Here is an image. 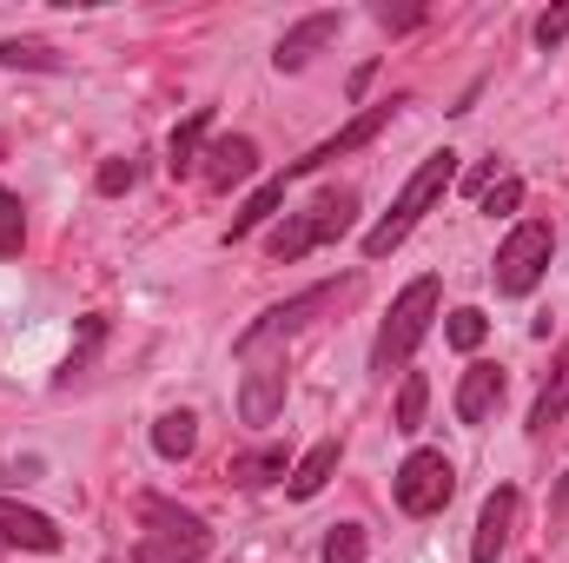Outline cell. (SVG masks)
<instances>
[{"label": "cell", "instance_id": "cell-22", "mask_svg": "<svg viewBox=\"0 0 569 563\" xmlns=\"http://www.w3.org/2000/svg\"><path fill=\"white\" fill-rule=\"evenodd\" d=\"M443 338H450L457 352H477V345L490 338V318H483L477 305H457V312H450V325H443Z\"/></svg>", "mask_w": 569, "mask_h": 563}, {"label": "cell", "instance_id": "cell-2", "mask_svg": "<svg viewBox=\"0 0 569 563\" xmlns=\"http://www.w3.org/2000/svg\"><path fill=\"white\" fill-rule=\"evenodd\" d=\"M351 219H358V192L351 186H325L305 213H291L284 226H272V239H266V259H305V253H318V246H331V239H345L351 233Z\"/></svg>", "mask_w": 569, "mask_h": 563}, {"label": "cell", "instance_id": "cell-31", "mask_svg": "<svg viewBox=\"0 0 569 563\" xmlns=\"http://www.w3.org/2000/svg\"><path fill=\"white\" fill-rule=\"evenodd\" d=\"M0 152H7V146H0Z\"/></svg>", "mask_w": 569, "mask_h": 563}, {"label": "cell", "instance_id": "cell-16", "mask_svg": "<svg viewBox=\"0 0 569 563\" xmlns=\"http://www.w3.org/2000/svg\"><path fill=\"white\" fill-rule=\"evenodd\" d=\"M226 477H232V491H266V484L291 477V464H284V444H259V451H239Z\"/></svg>", "mask_w": 569, "mask_h": 563}, {"label": "cell", "instance_id": "cell-15", "mask_svg": "<svg viewBox=\"0 0 569 563\" xmlns=\"http://www.w3.org/2000/svg\"><path fill=\"white\" fill-rule=\"evenodd\" d=\"M338 457H345V444H338V437H325V444H311V451H305V457L291 464V477H284V491H291L298 504H305V497H318V491L331 484V471H338Z\"/></svg>", "mask_w": 569, "mask_h": 563}, {"label": "cell", "instance_id": "cell-18", "mask_svg": "<svg viewBox=\"0 0 569 563\" xmlns=\"http://www.w3.org/2000/svg\"><path fill=\"white\" fill-rule=\"evenodd\" d=\"M569 418V345L557 352V365H550V378H543V392H537V405H530V431H550V424Z\"/></svg>", "mask_w": 569, "mask_h": 563}, {"label": "cell", "instance_id": "cell-6", "mask_svg": "<svg viewBox=\"0 0 569 563\" xmlns=\"http://www.w3.org/2000/svg\"><path fill=\"white\" fill-rule=\"evenodd\" d=\"M239 365H246V385H239V418L246 424H272L284 412V345H232Z\"/></svg>", "mask_w": 569, "mask_h": 563}, {"label": "cell", "instance_id": "cell-23", "mask_svg": "<svg viewBox=\"0 0 569 563\" xmlns=\"http://www.w3.org/2000/svg\"><path fill=\"white\" fill-rule=\"evenodd\" d=\"M20 246H27V206L20 192H0V259H20Z\"/></svg>", "mask_w": 569, "mask_h": 563}, {"label": "cell", "instance_id": "cell-11", "mask_svg": "<svg viewBox=\"0 0 569 563\" xmlns=\"http://www.w3.org/2000/svg\"><path fill=\"white\" fill-rule=\"evenodd\" d=\"M517 517H523V491L517 484H497L483 497V517H477V544H470V563H497L503 544L517 537Z\"/></svg>", "mask_w": 569, "mask_h": 563}, {"label": "cell", "instance_id": "cell-13", "mask_svg": "<svg viewBox=\"0 0 569 563\" xmlns=\"http://www.w3.org/2000/svg\"><path fill=\"white\" fill-rule=\"evenodd\" d=\"M0 537L20 544V551H60V524L47 511H27L13 497H0Z\"/></svg>", "mask_w": 569, "mask_h": 563}, {"label": "cell", "instance_id": "cell-7", "mask_svg": "<svg viewBox=\"0 0 569 563\" xmlns=\"http://www.w3.org/2000/svg\"><path fill=\"white\" fill-rule=\"evenodd\" d=\"M450 491H457V471H450L443 451H411L391 477V497H398L405 517H437L450 504Z\"/></svg>", "mask_w": 569, "mask_h": 563}, {"label": "cell", "instance_id": "cell-17", "mask_svg": "<svg viewBox=\"0 0 569 563\" xmlns=\"http://www.w3.org/2000/svg\"><path fill=\"white\" fill-rule=\"evenodd\" d=\"M206 140H212V107H199L179 134H172V146H166V172L172 179H186V172H199V159H206Z\"/></svg>", "mask_w": 569, "mask_h": 563}, {"label": "cell", "instance_id": "cell-20", "mask_svg": "<svg viewBox=\"0 0 569 563\" xmlns=\"http://www.w3.org/2000/svg\"><path fill=\"white\" fill-rule=\"evenodd\" d=\"M279 206H284V179H266V186H259V192H252V199L232 213V233H226V239H252V233H259V226H266Z\"/></svg>", "mask_w": 569, "mask_h": 563}, {"label": "cell", "instance_id": "cell-14", "mask_svg": "<svg viewBox=\"0 0 569 563\" xmlns=\"http://www.w3.org/2000/svg\"><path fill=\"white\" fill-rule=\"evenodd\" d=\"M503 405V372L497 365H470L463 385H457V418L463 424H490Z\"/></svg>", "mask_w": 569, "mask_h": 563}, {"label": "cell", "instance_id": "cell-29", "mask_svg": "<svg viewBox=\"0 0 569 563\" xmlns=\"http://www.w3.org/2000/svg\"><path fill=\"white\" fill-rule=\"evenodd\" d=\"M418 20H425V7H378V27L385 33H411Z\"/></svg>", "mask_w": 569, "mask_h": 563}, {"label": "cell", "instance_id": "cell-8", "mask_svg": "<svg viewBox=\"0 0 569 563\" xmlns=\"http://www.w3.org/2000/svg\"><path fill=\"white\" fill-rule=\"evenodd\" d=\"M358 292V279H345V285H311V292H298V298H284V305H272V312H259L246 332H239V345H284L298 325H311L318 312H331L338 298H351Z\"/></svg>", "mask_w": 569, "mask_h": 563}, {"label": "cell", "instance_id": "cell-5", "mask_svg": "<svg viewBox=\"0 0 569 563\" xmlns=\"http://www.w3.org/2000/svg\"><path fill=\"white\" fill-rule=\"evenodd\" d=\"M550 253H557V233L543 226V219H523L503 246H497V259H490V285L503 292V298H530L543 273H550Z\"/></svg>", "mask_w": 569, "mask_h": 563}, {"label": "cell", "instance_id": "cell-26", "mask_svg": "<svg viewBox=\"0 0 569 563\" xmlns=\"http://www.w3.org/2000/svg\"><path fill=\"white\" fill-rule=\"evenodd\" d=\"M93 186H100L107 199H120V192H133V186H140V159H107V166L93 172Z\"/></svg>", "mask_w": 569, "mask_h": 563}, {"label": "cell", "instance_id": "cell-30", "mask_svg": "<svg viewBox=\"0 0 569 563\" xmlns=\"http://www.w3.org/2000/svg\"><path fill=\"white\" fill-rule=\"evenodd\" d=\"M113 563H146V557H140V551H133V557H113Z\"/></svg>", "mask_w": 569, "mask_h": 563}, {"label": "cell", "instance_id": "cell-21", "mask_svg": "<svg viewBox=\"0 0 569 563\" xmlns=\"http://www.w3.org/2000/svg\"><path fill=\"white\" fill-rule=\"evenodd\" d=\"M0 67H27V73H60L67 60L40 40H0Z\"/></svg>", "mask_w": 569, "mask_h": 563}, {"label": "cell", "instance_id": "cell-19", "mask_svg": "<svg viewBox=\"0 0 569 563\" xmlns=\"http://www.w3.org/2000/svg\"><path fill=\"white\" fill-rule=\"evenodd\" d=\"M192 444H199V418H192V412H166V418L152 424V451H159L166 464L192 457Z\"/></svg>", "mask_w": 569, "mask_h": 563}, {"label": "cell", "instance_id": "cell-24", "mask_svg": "<svg viewBox=\"0 0 569 563\" xmlns=\"http://www.w3.org/2000/svg\"><path fill=\"white\" fill-rule=\"evenodd\" d=\"M365 524H331L325 531V563H365Z\"/></svg>", "mask_w": 569, "mask_h": 563}, {"label": "cell", "instance_id": "cell-12", "mask_svg": "<svg viewBox=\"0 0 569 563\" xmlns=\"http://www.w3.org/2000/svg\"><path fill=\"white\" fill-rule=\"evenodd\" d=\"M338 27H345V13H331V7H325V13H305L298 27H284V40H279V53H272V67H279V73L311 67V53H318V47H331V40H338Z\"/></svg>", "mask_w": 569, "mask_h": 563}, {"label": "cell", "instance_id": "cell-9", "mask_svg": "<svg viewBox=\"0 0 569 563\" xmlns=\"http://www.w3.org/2000/svg\"><path fill=\"white\" fill-rule=\"evenodd\" d=\"M398 107H405V100H385V107H365V113H358V120H351L345 134H331L325 146H311L305 159H291V166H284L279 179H305V172H325L331 159H345V152H358V146H371L378 134H385V127H391V113H398Z\"/></svg>", "mask_w": 569, "mask_h": 563}, {"label": "cell", "instance_id": "cell-27", "mask_svg": "<svg viewBox=\"0 0 569 563\" xmlns=\"http://www.w3.org/2000/svg\"><path fill=\"white\" fill-rule=\"evenodd\" d=\"M477 206H483L490 219H510V213L523 206V179H510V172H503V179H497V186H490V192H483Z\"/></svg>", "mask_w": 569, "mask_h": 563}, {"label": "cell", "instance_id": "cell-4", "mask_svg": "<svg viewBox=\"0 0 569 563\" xmlns=\"http://www.w3.org/2000/svg\"><path fill=\"white\" fill-rule=\"evenodd\" d=\"M430 318H437V279H411L398 298H391V318L378 325V345H371V372H405L411 365V352H418V338L430 332Z\"/></svg>", "mask_w": 569, "mask_h": 563}, {"label": "cell", "instance_id": "cell-1", "mask_svg": "<svg viewBox=\"0 0 569 563\" xmlns=\"http://www.w3.org/2000/svg\"><path fill=\"white\" fill-rule=\"evenodd\" d=\"M450 186H457V152H430L425 166L405 179L398 206H391V213H385V219L365 233V259H391V253H398V246L418 233V219H425V213L443 199V192H450Z\"/></svg>", "mask_w": 569, "mask_h": 563}, {"label": "cell", "instance_id": "cell-25", "mask_svg": "<svg viewBox=\"0 0 569 563\" xmlns=\"http://www.w3.org/2000/svg\"><path fill=\"white\" fill-rule=\"evenodd\" d=\"M425 405H430V385L411 372V378L398 385V424H391V431H405V437H411V431L425 424Z\"/></svg>", "mask_w": 569, "mask_h": 563}, {"label": "cell", "instance_id": "cell-10", "mask_svg": "<svg viewBox=\"0 0 569 563\" xmlns=\"http://www.w3.org/2000/svg\"><path fill=\"white\" fill-rule=\"evenodd\" d=\"M199 179H206L212 192H232V186L259 179V140H246V134H219V140H206Z\"/></svg>", "mask_w": 569, "mask_h": 563}, {"label": "cell", "instance_id": "cell-28", "mask_svg": "<svg viewBox=\"0 0 569 563\" xmlns=\"http://www.w3.org/2000/svg\"><path fill=\"white\" fill-rule=\"evenodd\" d=\"M569 40V0L563 7H550L543 20H537V47H563Z\"/></svg>", "mask_w": 569, "mask_h": 563}, {"label": "cell", "instance_id": "cell-3", "mask_svg": "<svg viewBox=\"0 0 569 563\" xmlns=\"http://www.w3.org/2000/svg\"><path fill=\"white\" fill-rule=\"evenodd\" d=\"M140 557L146 563H206L212 557V531L199 511H179L172 497L146 491L140 497Z\"/></svg>", "mask_w": 569, "mask_h": 563}]
</instances>
